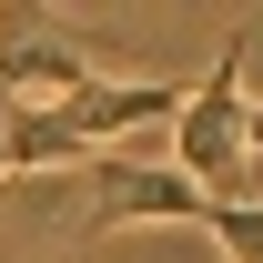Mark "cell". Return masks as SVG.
I'll return each mask as SVG.
<instances>
[{
    "label": "cell",
    "instance_id": "6da1fadb",
    "mask_svg": "<svg viewBox=\"0 0 263 263\" xmlns=\"http://www.w3.org/2000/svg\"><path fill=\"white\" fill-rule=\"evenodd\" d=\"M243 41H253V21H233L223 51H213V71H202L193 91H182V111H172V162L193 193L213 202H243V172H253V101H243Z\"/></svg>",
    "mask_w": 263,
    "mask_h": 263
},
{
    "label": "cell",
    "instance_id": "7a4b0ae2",
    "mask_svg": "<svg viewBox=\"0 0 263 263\" xmlns=\"http://www.w3.org/2000/svg\"><path fill=\"white\" fill-rule=\"evenodd\" d=\"M243 132H253V152H263V111H253V122H243Z\"/></svg>",
    "mask_w": 263,
    "mask_h": 263
}]
</instances>
